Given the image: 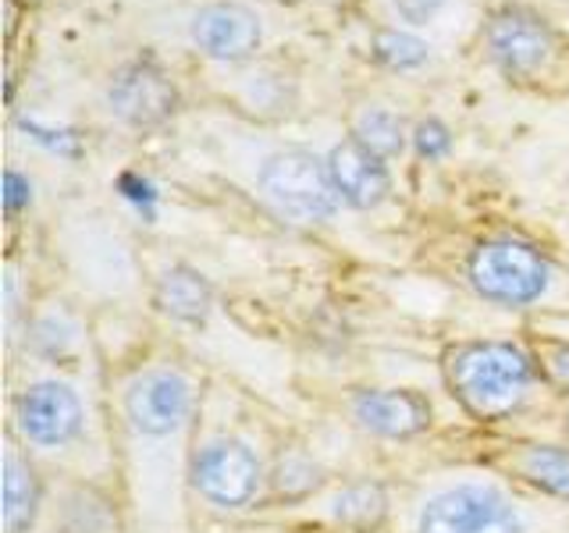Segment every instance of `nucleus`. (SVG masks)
Here are the masks:
<instances>
[{"mask_svg": "<svg viewBox=\"0 0 569 533\" xmlns=\"http://www.w3.org/2000/svg\"><path fill=\"white\" fill-rule=\"evenodd\" d=\"M445 381L470 416L491 423L527 402L538 363L512 342H467L445 355Z\"/></svg>", "mask_w": 569, "mask_h": 533, "instance_id": "nucleus-1", "label": "nucleus"}, {"mask_svg": "<svg viewBox=\"0 0 569 533\" xmlns=\"http://www.w3.org/2000/svg\"><path fill=\"white\" fill-rule=\"evenodd\" d=\"M257 185L278 218L292 224H325L342 207V192L335 185L328 160L310 150L271 153L257 174Z\"/></svg>", "mask_w": 569, "mask_h": 533, "instance_id": "nucleus-2", "label": "nucleus"}, {"mask_svg": "<svg viewBox=\"0 0 569 533\" xmlns=\"http://www.w3.org/2000/svg\"><path fill=\"white\" fill-rule=\"evenodd\" d=\"M467 278L480 299L506 310H523L548 292L551 263L533 242L502 235L480 242L473 249L467 263Z\"/></svg>", "mask_w": 569, "mask_h": 533, "instance_id": "nucleus-3", "label": "nucleus"}, {"mask_svg": "<svg viewBox=\"0 0 569 533\" xmlns=\"http://www.w3.org/2000/svg\"><path fill=\"white\" fill-rule=\"evenodd\" d=\"M417 533H523V520L498 487L459 484L423 505Z\"/></svg>", "mask_w": 569, "mask_h": 533, "instance_id": "nucleus-4", "label": "nucleus"}, {"mask_svg": "<svg viewBox=\"0 0 569 533\" xmlns=\"http://www.w3.org/2000/svg\"><path fill=\"white\" fill-rule=\"evenodd\" d=\"M107 107L132 132H153L178 111V86L157 61L136 58L121 64L107 86Z\"/></svg>", "mask_w": 569, "mask_h": 533, "instance_id": "nucleus-5", "label": "nucleus"}, {"mask_svg": "<svg viewBox=\"0 0 569 533\" xmlns=\"http://www.w3.org/2000/svg\"><path fill=\"white\" fill-rule=\"evenodd\" d=\"M260 459L239 438H218L192 459V487L218 509H246L260 491Z\"/></svg>", "mask_w": 569, "mask_h": 533, "instance_id": "nucleus-6", "label": "nucleus"}, {"mask_svg": "<svg viewBox=\"0 0 569 533\" xmlns=\"http://www.w3.org/2000/svg\"><path fill=\"white\" fill-rule=\"evenodd\" d=\"M14 423L22 438L40 444V449H64L82 434L86 416L76 388L61 381H40L18 395Z\"/></svg>", "mask_w": 569, "mask_h": 533, "instance_id": "nucleus-7", "label": "nucleus"}, {"mask_svg": "<svg viewBox=\"0 0 569 533\" xmlns=\"http://www.w3.org/2000/svg\"><path fill=\"white\" fill-rule=\"evenodd\" d=\"M485 43H488L491 61L502 68L506 76L523 79V76H533V71L548 61L556 36H551L548 22L538 11L509 4L488 22Z\"/></svg>", "mask_w": 569, "mask_h": 533, "instance_id": "nucleus-8", "label": "nucleus"}, {"mask_svg": "<svg viewBox=\"0 0 569 533\" xmlns=\"http://www.w3.org/2000/svg\"><path fill=\"white\" fill-rule=\"evenodd\" d=\"M124 413L147 438H168L192 413V384L178 370L139 373L124 395Z\"/></svg>", "mask_w": 569, "mask_h": 533, "instance_id": "nucleus-9", "label": "nucleus"}, {"mask_svg": "<svg viewBox=\"0 0 569 533\" xmlns=\"http://www.w3.org/2000/svg\"><path fill=\"white\" fill-rule=\"evenodd\" d=\"M189 36L210 61L236 64L260 50L263 29L253 8L239 4V0H218V4H207L192 14Z\"/></svg>", "mask_w": 569, "mask_h": 533, "instance_id": "nucleus-10", "label": "nucleus"}, {"mask_svg": "<svg viewBox=\"0 0 569 533\" xmlns=\"http://www.w3.org/2000/svg\"><path fill=\"white\" fill-rule=\"evenodd\" d=\"M352 416L367 434L409 441L431 426V402L409 388H370L352 399Z\"/></svg>", "mask_w": 569, "mask_h": 533, "instance_id": "nucleus-11", "label": "nucleus"}, {"mask_svg": "<svg viewBox=\"0 0 569 533\" xmlns=\"http://www.w3.org/2000/svg\"><path fill=\"white\" fill-rule=\"evenodd\" d=\"M328 168H331L338 192H342V203H349L356 210H373L388 200L391 174L385 168V157L370 153L356 139L338 142L328 157Z\"/></svg>", "mask_w": 569, "mask_h": 533, "instance_id": "nucleus-12", "label": "nucleus"}, {"mask_svg": "<svg viewBox=\"0 0 569 533\" xmlns=\"http://www.w3.org/2000/svg\"><path fill=\"white\" fill-rule=\"evenodd\" d=\"M157 306L178 324H203L213 310V289L200 271L174 263L157 281Z\"/></svg>", "mask_w": 569, "mask_h": 533, "instance_id": "nucleus-13", "label": "nucleus"}, {"mask_svg": "<svg viewBox=\"0 0 569 533\" xmlns=\"http://www.w3.org/2000/svg\"><path fill=\"white\" fill-rule=\"evenodd\" d=\"M40 509V480L14 449L4 452V533H29Z\"/></svg>", "mask_w": 569, "mask_h": 533, "instance_id": "nucleus-14", "label": "nucleus"}, {"mask_svg": "<svg viewBox=\"0 0 569 533\" xmlns=\"http://www.w3.org/2000/svg\"><path fill=\"white\" fill-rule=\"evenodd\" d=\"M512 466L530 487L559 497V502H569V449H559V444H527Z\"/></svg>", "mask_w": 569, "mask_h": 533, "instance_id": "nucleus-15", "label": "nucleus"}, {"mask_svg": "<svg viewBox=\"0 0 569 533\" xmlns=\"http://www.w3.org/2000/svg\"><path fill=\"white\" fill-rule=\"evenodd\" d=\"M352 139L378 157H399L406 150V124L399 114L385 111V107H363L352 121Z\"/></svg>", "mask_w": 569, "mask_h": 533, "instance_id": "nucleus-16", "label": "nucleus"}, {"mask_svg": "<svg viewBox=\"0 0 569 533\" xmlns=\"http://www.w3.org/2000/svg\"><path fill=\"white\" fill-rule=\"evenodd\" d=\"M388 515V497L381 491V484H370V480H360V484L346 487L335 497V520L349 526V530H373L381 526Z\"/></svg>", "mask_w": 569, "mask_h": 533, "instance_id": "nucleus-17", "label": "nucleus"}, {"mask_svg": "<svg viewBox=\"0 0 569 533\" xmlns=\"http://www.w3.org/2000/svg\"><path fill=\"white\" fill-rule=\"evenodd\" d=\"M427 50L431 47L406 29H381L373 36V58L391 71H413V68L427 64Z\"/></svg>", "mask_w": 569, "mask_h": 533, "instance_id": "nucleus-18", "label": "nucleus"}, {"mask_svg": "<svg viewBox=\"0 0 569 533\" xmlns=\"http://www.w3.org/2000/svg\"><path fill=\"white\" fill-rule=\"evenodd\" d=\"M114 189H118V195H121L124 203H132V207L139 210V218H142V221H147V224L157 221L160 192H157V185L150 182L147 174H139V171H121V174L114 178Z\"/></svg>", "mask_w": 569, "mask_h": 533, "instance_id": "nucleus-19", "label": "nucleus"}, {"mask_svg": "<svg viewBox=\"0 0 569 533\" xmlns=\"http://www.w3.org/2000/svg\"><path fill=\"white\" fill-rule=\"evenodd\" d=\"M274 484H278V491L284 497H302V494H310L320 484V470L313 466L307 455H289V459L278 462Z\"/></svg>", "mask_w": 569, "mask_h": 533, "instance_id": "nucleus-20", "label": "nucleus"}, {"mask_svg": "<svg viewBox=\"0 0 569 533\" xmlns=\"http://www.w3.org/2000/svg\"><path fill=\"white\" fill-rule=\"evenodd\" d=\"M18 129H22L32 142H40L43 150L58 153V157H79L82 153V142L71 129H53V124H43L36 118H18Z\"/></svg>", "mask_w": 569, "mask_h": 533, "instance_id": "nucleus-21", "label": "nucleus"}, {"mask_svg": "<svg viewBox=\"0 0 569 533\" xmlns=\"http://www.w3.org/2000/svg\"><path fill=\"white\" fill-rule=\"evenodd\" d=\"M413 147L423 160H441L449 157L452 150V132L449 124L438 121V118H423L417 129H413Z\"/></svg>", "mask_w": 569, "mask_h": 533, "instance_id": "nucleus-22", "label": "nucleus"}, {"mask_svg": "<svg viewBox=\"0 0 569 533\" xmlns=\"http://www.w3.org/2000/svg\"><path fill=\"white\" fill-rule=\"evenodd\" d=\"M29 203H32V182L18 168H8L4 171V207H8V213L18 218Z\"/></svg>", "mask_w": 569, "mask_h": 533, "instance_id": "nucleus-23", "label": "nucleus"}, {"mask_svg": "<svg viewBox=\"0 0 569 533\" xmlns=\"http://www.w3.org/2000/svg\"><path fill=\"white\" fill-rule=\"evenodd\" d=\"M445 0H396V11L406 26H427L441 11Z\"/></svg>", "mask_w": 569, "mask_h": 533, "instance_id": "nucleus-24", "label": "nucleus"}, {"mask_svg": "<svg viewBox=\"0 0 569 533\" xmlns=\"http://www.w3.org/2000/svg\"><path fill=\"white\" fill-rule=\"evenodd\" d=\"M545 370H548V378L556 384L569 388V345H559L556 352H551L545 360Z\"/></svg>", "mask_w": 569, "mask_h": 533, "instance_id": "nucleus-25", "label": "nucleus"}, {"mask_svg": "<svg viewBox=\"0 0 569 533\" xmlns=\"http://www.w3.org/2000/svg\"><path fill=\"white\" fill-rule=\"evenodd\" d=\"M566 431H569V413H566Z\"/></svg>", "mask_w": 569, "mask_h": 533, "instance_id": "nucleus-26", "label": "nucleus"}]
</instances>
